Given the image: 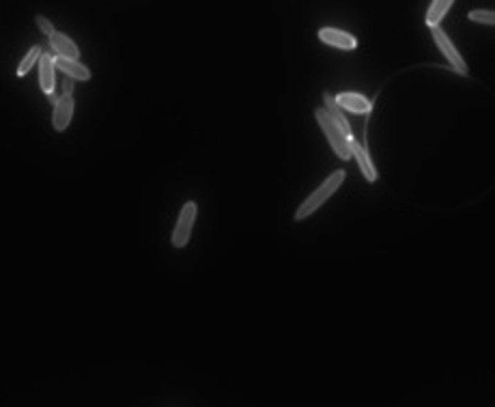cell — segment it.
Returning <instances> with one entry per match:
<instances>
[{
	"mask_svg": "<svg viewBox=\"0 0 495 407\" xmlns=\"http://www.w3.org/2000/svg\"><path fill=\"white\" fill-rule=\"evenodd\" d=\"M345 170H334L330 177L321 183V188H316L310 197L300 205V209H297V213H295V220H304V218H308V216H312V213L319 209L321 205H325V201L332 197V194L336 192L341 188V183L345 181Z\"/></svg>",
	"mask_w": 495,
	"mask_h": 407,
	"instance_id": "6da1fadb",
	"label": "cell"
},
{
	"mask_svg": "<svg viewBox=\"0 0 495 407\" xmlns=\"http://www.w3.org/2000/svg\"><path fill=\"white\" fill-rule=\"evenodd\" d=\"M314 116H316V123L321 125L323 134L327 136V141L334 149V153L339 155L341 160H349L351 158V149H349V141L347 136L339 129V125H336L332 119H330V114L323 110V108H316L314 110Z\"/></svg>",
	"mask_w": 495,
	"mask_h": 407,
	"instance_id": "7a4b0ae2",
	"label": "cell"
},
{
	"mask_svg": "<svg viewBox=\"0 0 495 407\" xmlns=\"http://www.w3.org/2000/svg\"><path fill=\"white\" fill-rule=\"evenodd\" d=\"M431 30H433L435 44H438V48H440L442 54L446 56V61L450 63V67H452L454 71H457V73H461V75H467L469 69H467V65H465V61H463V56L459 54L457 48H454V44L448 39V35H446L440 26H433Z\"/></svg>",
	"mask_w": 495,
	"mask_h": 407,
	"instance_id": "3957f363",
	"label": "cell"
},
{
	"mask_svg": "<svg viewBox=\"0 0 495 407\" xmlns=\"http://www.w3.org/2000/svg\"><path fill=\"white\" fill-rule=\"evenodd\" d=\"M196 220V203H186L181 213H179V220H177L174 233H172V246L177 248H183L190 242V233H192V224Z\"/></svg>",
	"mask_w": 495,
	"mask_h": 407,
	"instance_id": "277c9868",
	"label": "cell"
},
{
	"mask_svg": "<svg viewBox=\"0 0 495 407\" xmlns=\"http://www.w3.org/2000/svg\"><path fill=\"white\" fill-rule=\"evenodd\" d=\"M319 39L330 48H339V50H355L358 48V39H355L351 33L341 30V28H321Z\"/></svg>",
	"mask_w": 495,
	"mask_h": 407,
	"instance_id": "5b68a950",
	"label": "cell"
},
{
	"mask_svg": "<svg viewBox=\"0 0 495 407\" xmlns=\"http://www.w3.org/2000/svg\"><path fill=\"white\" fill-rule=\"evenodd\" d=\"M73 116V95H61L58 102L54 104V114H52V125L56 132H65L71 123Z\"/></svg>",
	"mask_w": 495,
	"mask_h": 407,
	"instance_id": "8992f818",
	"label": "cell"
},
{
	"mask_svg": "<svg viewBox=\"0 0 495 407\" xmlns=\"http://www.w3.org/2000/svg\"><path fill=\"white\" fill-rule=\"evenodd\" d=\"M56 67H54V56L44 52L39 56V84H42V91L46 95H52L56 89V75H54Z\"/></svg>",
	"mask_w": 495,
	"mask_h": 407,
	"instance_id": "52a82bcc",
	"label": "cell"
},
{
	"mask_svg": "<svg viewBox=\"0 0 495 407\" xmlns=\"http://www.w3.org/2000/svg\"><path fill=\"white\" fill-rule=\"evenodd\" d=\"M54 67L61 69L71 80H91V69L82 65L80 61H73V58L54 56Z\"/></svg>",
	"mask_w": 495,
	"mask_h": 407,
	"instance_id": "ba28073f",
	"label": "cell"
},
{
	"mask_svg": "<svg viewBox=\"0 0 495 407\" xmlns=\"http://www.w3.org/2000/svg\"><path fill=\"white\" fill-rule=\"evenodd\" d=\"M349 149H351V155L355 158V162H358V166H360V170H362L364 177H366L368 181H377V168H375L368 151H366L360 143H355V141H349Z\"/></svg>",
	"mask_w": 495,
	"mask_h": 407,
	"instance_id": "9c48e42d",
	"label": "cell"
},
{
	"mask_svg": "<svg viewBox=\"0 0 495 407\" xmlns=\"http://www.w3.org/2000/svg\"><path fill=\"white\" fill-rule=\"evenodd\" d=\"M336 104L345 110L358 112V114H368L372 110V102H368L364 95L360 93H341L339 97H334Z\"/></svg>",
	"mask_w": 495,
	"mask_h": 407,
	"instance_id": "30bf717a",
	"label": "cell"
},
{
	"mask_svg": "<svg viewBox=\"0 0 495 407\" xmlns=\"http://www.w3.org/2000/svg\"><path fill=\"white\" fill-rule=\"evenodd\" d=\"M323 110L330 114V119L339 125V129L347 136V138H351V127H349V121H347V116H345V112H343V108L336 104V100H334V95L332 93H323Z\"/></svg>",
	"mask_w": 495,
	"mask_h": 407,
	"instance_id": "8fae6325",
	"label": "cell"
},
{
	"mask_svg": "<svg viewBox=\"0 0 495 407\" xmlns=\"http://www.w3.org/2000/svg\"><path fill=\"white\" fill-rule=\"evenodd\" d=\"M50 48L56 52V56L73 58V61H78V58H80V50H78V46L71 42L67 35L58 33V30H54V35L50 37Z\"/></svg>",
	"mask_w": 495,
	"mask_h": 407,
	"instance_id": "7c38bea8",
	"label": "cell"
},
{
	"mask_svg": "<svg viewBox=\"0 0 495 407\" xmlns=\"http://www.w3.org/2000/svg\"><path fill=\"white\" fill-rule=\"evenodd\" d=\"M454 0H433L429 11H426V26H440V22L446 17V13L450 11Z\"/></svg>",
	"mask_w": 495,
	"mask_h": 407,
	"instance_id": "4fadbf2b",
	"label": "cell"
},
{
	"mask_svg": "<svg viewBox=\"0 0 495 407\" xmlns=\"http://www.w3.org/2000/svg\"><path fill=\"white\" fill-rule=\"evenodd\" d=\"M44 52H42V46H33L30 50H28V54L22 58V63H19V67H17V75H26L33 67H35V63H39V56H42Z\"/></svg>",
	"mask_w": 495,
	"mask_h": 407,
	"instance_id": "5bb4252c",
	"label": "cell"
},
{
	"mask_svg": "<svg viewBox=\"0 0 495 407\" xmlns=\"http://www.w3.org/2000/svg\"><path fill=\"white\" fill-rule=\"evenodd\" d=\"M467 17L471 19V22H478V24H487V26L495 24V13L489 11V9H474V11H469Z\"/></svg>",
	"mask_w": 495,
	"mask_h": 407,
	"instance_id": "9a60e30c",
	"label": "cell"
},
{
	"mask_svg": "<svg viewBox=\"0 0 495 407\" xmlns=\"http://www.w3.org/2000/svg\"><path fill=\"white\" fill-rule=\"evenodd\" d=\"M35 22H37V26H39V30H42L48 39L54 35V24L50 22V19L46 17V15H37V19H35Z\"/></svg>",
	"mask_w": 495,
	"mask_h": 407,
	"instance_id": "2e32d148",
	"label": "cell"
},
{
	"mask_svg": "<svg viewBox=\"0 0 495 407\" xmlns=\"http://www.w3.org/2000/svg\"><path fill=\"white\" fill-rule=\"evenodd\" d=\"M61 84H63V95H73V80L71 78H65Z\"/></svg>",
	"mask_w": 495,
	"mask_h": 407,
	"instance_id": "e0dca14e",
	"label": "cell"
}]
</instances>
